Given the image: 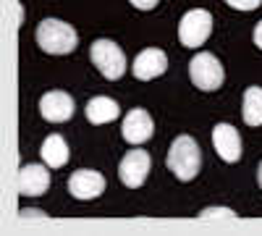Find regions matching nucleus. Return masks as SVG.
Returning <instances> with one entry per match:
<instances>
[{"label": "nucleus", "mask_w": 262, "mask_h": 236, "mask_svg": "<svg viewBox=\"0 0 262 236\" xmlns=\"http://www.w3.org/2000/svg\"><path fill=\"white\" fill-rule=\"evenodd\" d=\"M168 170L179 181H191L196 174H200V165H202V149L200 144L194 142V137L189 134H181L170 142V149H168Z\"/></svg>", "instance_id": "1"}, {"label": "nucleus", "mask_w": 262, "mask_h": 236, "mask_svg": "<svg viewBox=\"0 0 262 236\" xmlns=\"http://www.w3.org/2000/svg\"><path fill=\"white\" fill-rule=\"evenodd\" d=\"M37 45L48 55H69L79 45V34L71 24L60 18H45L37 27Z\"/></svg>", "instance_id": "2"}, {"label": "nucleus", "mask_w": 262, "mask_h": 236, "mask_svg": "<svg viewBox=\"0 0 262 236\" xmlns=\"http://www.w3.org/2000/svg\"><path fill=\"white\" fill-rule=\"evenodd\" d=\"M189 76H191V84L202 92H215L223 87V79H226V71L221 66L212 53H196L189 63Z\"/></svg>", "instance_id": "3"}, {"label": "nucleus", "mask_w": 262, "mask_h": 236, "mask_svg": "<svg viewBox=\"0 0 262 236\" xmlns=\"http://www.w3.org/2000/svg\"><path fill=\"white\" fill-rule=\"evenodd\" d=\"M90 58L97 66V71L111 81H116L126 74V55L113 39H95L90 48Z\"/></svg>", "instance_id": "4"}, {"label": "nucleus", "mask_w": 262, "mask_h": 236, "mask_svg": "<svg viewBox=\"0 0 262 236\" xmlns=\"http://www.w3.org/2000/svg\"><path fill=\"white\" fill-rule=\"evenodd\" d=\"M212 34V13L205 8H194L186 11L181 24H179V39L184 48H200L207 42V37Z\"/></svg>", "instance_id": "5"}, {"label": "nucleus", "mask_w": 262, "mask_h": 236, "mask_svg": "<svg viewBox=\"0 0 262 236\" xmlns=\"http://www.w3.org/2000/svg\"><path fill=\"white\" fill-rule=\"evenodd\" d=\"M149 168H152V158L147 149H131L118 163V179L128 189H139L149 176Z\"/></svg>", "instance_id": "6"}, {"label": "nucleus", "mask_w": 262, "mask_h": 236, "mask_svg": "<svg viewBox=\"0 0 262 236\" xmlns=\"http://www.w3.org/2000/svg\"><path fill=\"white\" fill-rule=\"evenodd\" d=\"M39 116L50 123H66L74 116V97L63 90H53L39 97Z\"/></svg>", "instance_id": "7"}, {"label": "nucleus", "mask_w": 262, "mask_h": 236, "mask_svg": "<svg viewBox=\"0 0 262 236\" xmlns=\"http://www.w3.org/2000/svg\"><path fill=\"white\" fill-rule=\"evenodd\" d=\"M48 168L39 165V163L21 165L18 168V179H16L18 195L21 197H42V195H45L48 186H50V170Z\"/></svg>", "instance_id": "8"}, {"label": "nucleus", "mask_w": 262, "mask_h": 236, "mask_svg": "<svg viewBox=\"0 0 262 236\" xmlns=\"http://www.w3.org/2000/svg\"><path fill=\"white\" fill-rule=\"evenodd\" d=\"M69 191L76 200H97L105 191V176L92 170V168L74 170L71 179H69Z\"/></svg>", "instance_id": "9"}, {"label": "nucleus", "mask_w": 262, "mask_h": 236, "mask_svg": "<svg viewBox=\"0 0 262 236\" xmlns=\"http://www.w3.org/2000/svg\"><path fill=\"white\" fill-rule=\"evenodd\" d=\"M131 71H134V76L139 81H152V79L163 76L168 71V55H165V50H160V48H144L134 58Z\"/></svg>", "instance_id": "10"}, {"label": "nucleus", "mask_w": 262, "mask_h": 236, "mask_svg": "<svg viewBox=\"0 0 262 236\" xmlns=\"http://www.w3.org/2000/svg\"><path fill=\"white\" fill-rule=\"evenodd\" d=\"M152 132H155V123H152V116L144 111V108H134L131 113H126L123 118V126H121V134L128 144H144Z\"/></svg>", "instance_id": "11"}, {"label": "nucleus", "mask_w": 262, "mask_h": 236, "mask_svg": "<svg viewBox=\"0 0 262 236\" xmlns=\"http://www.w3.org/2000/svg\"><path fill=\"white\" fill-rule=\"evenodd\" d=\"M212 147L221 160L226 163H236L242 158V137L231 123H217L212 128Z\"/></svg>", "instance_id": "12"}, {"label": "nucleus", "mask_w": 262, "mask_h": 236, "mask_svg": "<svg viewBox=\"0 0 262 236\" xmlns=\"http://www.w3.org/2000/svg\"><path fill=\"white\" fill-rule=\"evenodd\" d=\"M84 113H86V121H90V123L102 126V123L116 121V118L121 116V108H118V102H116V100L105 97V95H97V97H92L90 102H86Z\"/></svg>", "instance_id": "13"}, {"label": "nucleus", "mask_w": 262, "mask_h": 236, "mask_svg": "<svg viewBox=\"0 0 262 236\" xmlns=\"http://www.w3.org/2000/svg\"><path fill=\"white\" fill-rule=\"evenodd\" d=\"M39 155L42 160H45V165L50 168H63L66 163H69V144H66V139L60 134H50L45 142H42L39 147Z\"/></svg>", "instance_id": "14"}, {"label": "nucleus", "mask_w": 262, "mask_h": 236, "mask_svg": "<svg viewBox=\"0 0 262 236\" xmlns=\"http://www.w3.org/2000/svg\"><path fill=\"white\" fill-rule=\"evenodd\" d=\"M242 111L247 126H262V87H247Z\"/></svg>", "instance_id": "15"}, {"label": "nucleus", "mask_w": 262, "mask_h": 236, "mask_svg": "<svg viewBox=\"0 0 262 236\" xmlns=\"http://www.w3.org/2000/svg\"><path fill=\"white\" fill-rule=\"evenodd\" d=\"M200 218H236V212L228 207H205L200 212Z\"/></svg>", "instance_id": "16"}, {"label": "nucleus", "mask_w": 262, "mask_h": 236, "mask_svg": "<svg viewBox=\"0 0 262 236\" xmlns=\"http://www.w3.org/2000/svg\"><path fill=\"white\" fill-rule=\"evenodd\" d=\"M226 3L236 11H254V8L262 6V0H226Z\"/></svg>", "instance_id": "17"}, {"label": "nucleus", "mask_w": 262, "mask_h": 236, "mask_svg": "<svg viewBox=\"0 0 262 236\" xmlns=\"http://www.w3.org/2000/svg\"><path fill=\"white\" fill-rule=\"evenodd\" d=\"M131 6H134L137 11H152V8H158L160 0H128Z\"/></svg>", "instance_id": "18"}, {"label": "nucleus", "mask_w": 262, "mask_h": 236, "mask_svg": "<svg viewBox=\"0 0 262 236\" xmlns=\"http://www.w3.org/2000/svg\"><path fill=\"white\" fill-rule=\"evenodd\" d=\"M42 216H45L42 210H21L18 212V218H42Z\"/></svg>", "instance_id": "19"}, {"label": "nucleus", "mask_w": 262, "mask_h": 236, "mask_svg": "<svg viewBox=\"0 0 262 236\" xmlns=\"http://www.w3.org/2000/svg\"><path fill=\"white\" fill-rule=\"evenodd\" d=\"M254 45L262 50V21H257V27H254Z\"/></svg>", "instance_id": "20"}, {"label": "nucleus", "mask_w": 262, "mask_h": 236, "mask_svg": "<svg viewBox=\"0 0 262 236\" xmlns=\"http://www.w3.org/2000/svg\"><path fill=\"white\" fill-rule=\"evenodd\" d=\"M257 184H259V189H262V163L257 165Z\"/></svg>", "instance_id": "21"}]
</instances>
